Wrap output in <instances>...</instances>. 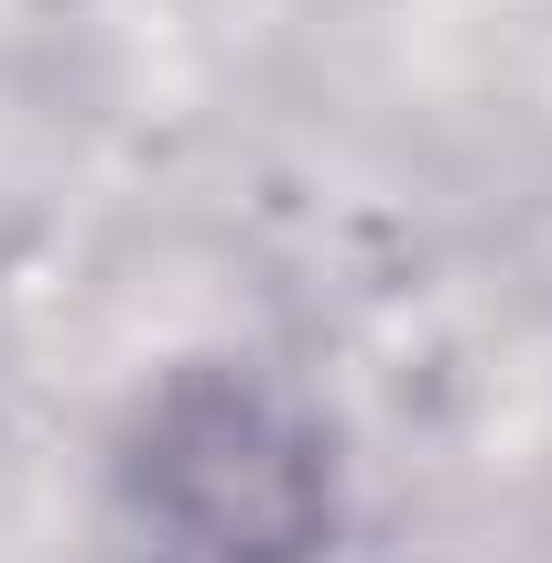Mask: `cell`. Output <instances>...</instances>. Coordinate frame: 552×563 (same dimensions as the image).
<instances>
[{
	"instance_id": "6da1fadb",
	"label": "cell",
	"mask_w": 552,
	"mask_h": 563,
	"mask_svg": "<svg viewBox=\"0 0 552 563\" xmlns=\"http://www.w3.org/2000/svg\"><path fill=\"white\" fill-rule=\"evenodd\" d=\"M131 509L196 563H325L336 444L261 368H174L131 422Z\"/></svg>"
}]
</instances>
